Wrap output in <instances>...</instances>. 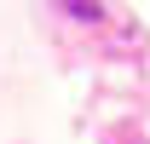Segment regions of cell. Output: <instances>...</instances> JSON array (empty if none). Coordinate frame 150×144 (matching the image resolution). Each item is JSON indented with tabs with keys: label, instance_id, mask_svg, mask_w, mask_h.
<instances>
[{
	"label": "cell",
	"instance_id": "cell-1",
	"mask_svg": "<svg viewBox=\"0 0 150 144\" xmlns=\"http://www.w3.org/2000/svg\"><path fill=\"white\" fill-rule=\"evenodd\" d=\"M58 6H64L75 23H98V0H58Z\"/></svg>",
	"mask_w": 150,
	"mask_h": 144
}]
</instances>
